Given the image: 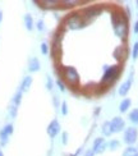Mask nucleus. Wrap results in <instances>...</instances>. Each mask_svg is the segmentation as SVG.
I'll use <instances>...</instances> for the list:
<instances>
[{"label":"nucleus","mask_w":138,"mask_h":156,"mask_svg":"<svg viewBox=\"0 0 138 156\" xmlns=\"http://www.w3.org/2000/svg\"><path fill=\"white\" fill-rule=\"evenodd\" d=\"M108 148V142L105 141L104 137H97L95 141H94V145H92V148L91 150L94 151V154H104L105 150Z\"/></svg>","instance_id":"obj_6"},{"label":"nucleus","mask_w":138,"mask_h":156,"mask_svg":"<svg viewBox=\"0 0 138 156\" xmlns=\"http://www.w3.org/2000/svg\"><path fill=\"white\" fill-rule=\"evenodd\" d=\"M136 154H138V150L133 146H128L126 150L123 151V156H134Z\"/></svg>","instance_id":"obj_17"},{"label":"nucleus","mask_w":138,"mask_h":156,"mask_svg":"<svg viewBox=\"0 0 138 156\" xmlns=\"http://www.w3.org/2000/svg\"><path fill=\"white\" fill-rule=\"evenodd\" d=\"M63 4H67V6H73V4H78V2H67V0H64L62 2Z\"/></svg>","instance_id":"obj_31"},{"label":"nucleus","mask_w":138,"mask_h":156,"mask_svg":"<svg viewBox=\"0 0 138 156\" xmlns=\"http://www.w3.org/2000/svg\"><path fill=\"white\" fill-rule=\"evenodd\" d=\"M41 53L44 55H48L49 54V46H48V44H46V42H42L41 44Z\"/></svg>","instance_id":"obj_28"},{"label":"nucleus","mask_w":138,"mask_h":156,"mask_svg":"<svg viewBox=\"0 0 138 156\" xmlns=\"http://www.w3.org/2000/svg\"><path fill=\"white\" fill-rule=\"evenodd\" d=\"M32 77L31 76H27V77H24L23 78V81H22V83H21V92L23 94V92H28L30 91V88H31V84H32Z\"/></svg>","instance_id":"obj_13"},{"label":"nucleus","mask_w":138,"mask_h":156,"mask_svg":"<svg viewBox=\"0 0 138 156\" xmlns=\"http://www.w3.org/2000/svg\"><path fill=\"white\" fill-rule=\"evenodd\" d=\"M87 21L83 18V16L74 13V14H70L67 18V27L70 30H81L83 27H86Z\"/></svg>","instance_id":"obj_1"},{"label":"nucleus","mask_w":138,"mask_h":156,"mask_svg":"<svg viewBox=\"0 0 138 156\" xmlns=\"http://www.w3.org/2000/svg\"><path fill=\"white\" fill-rule=\"evenodd\" d=\"M111 123V128H113V133H119L123 132L124 128H126V122L120 116H114L113 119L110 120Z\"/></svg>","instance_id":"obj_7"},{"label":"nucleus","mask_w":138,"mask_h":156,"mask_svg":"<svg viewBox=\"0 0 138 156\" xmlns=\"http://www.w3.org/2000/svg\"><path fill=\"white\" fill-rule=\"evenodd\" d=\"M130 105H132V100L130 99H124L122 102H120V105H119V110H120V113H127Z\"/></svg>","instance_id":"obj_16"},{"label":"nucleus","mask_w":138,"mask_h":156,"mask_svg":"<svg viewBox=\"0 0 138 156\" xmlns=\"http://www.w3.org/2000/svg\"><path fill=\"white\" fill-rule=\"evenodd\" d=\"M40 4H44V6H55L59 4L58 0H41V2H37Z\"/></svg>","instance_id":"obj_22"},{"label":"nucleus","mask_w":138,"mask_h":156,"mask_svg":"<svg viewBox=\"0 0 138 156\" xmlns=\"http://www.w3.org/2000/svg\"><path fill=\"white\" fill-rule=\"evenodd\" d=\"M52 101H54V105H55V108H59V99H58L56 96L52 97Z\"/></svg>","instance_id":"obj_32"},{"label":"nucleus","mask_w":138,"mask_h":156,"mask_svg":"<svg viewBox=\"0 0 138 156\" xmlns=\"http://www.w3.org/2000/svg\"><path fill=\"white\" fill-rule=\"evenodd\" d=\"M132 58H133V59H134V60H137V59H138V41H137V42H134V45H133Z\"/></svg>","instance_id":"obj_25"},{"label":"nucleus","mask_w":138,"mask_h":156,"mask_svg":"<svg viewBox=\"0 0 138 156\" xmlns=\"http://www.w3.org/2000/svg\"><path fill=\"white\" fill-rule=\"evenodd\" d=\"M80 154H81V148H78V150H77V151H76V152H74L73 155H72V156H78Z\"/></svg>","instance_id":"obj_36"},{"label":"nucleus","mask_w":138,"mask_h":156,"mask_svg":"<svg viewBox=\"0 0 138 156\" xmlns=\"http://www.w3.org/2000/svg\"><path fill=\"white\" fill-rule=\"evenodd\" d=\"M101 132L105 137H110L111 134H113V128H111V123L109 120L104 122L102 126H101Z\"/></svg>","instance_id":"obj_14"},{"label":"nucleus","mask_w":138,"mask_h":156,"mask_svg":"<svg viewBox=\"0 0 138 156\" xmlns=\"http://www.w3.org/2000/svg\"><path fill=\"white\" fill-rule=\"evenodd\" d=\"M62 114L63 115H67L68 114V104L65 102V101L62 102Z\"/></svg>","instance_id":"obj_30"},{"label":"nucleus","mask_w":138,"mask_h":156,"mask_svg":"<svg viewBox=\"0 0 138 156\" xmlns=\"http://www.w3.org/2000/svg\"><path fill=\"white\" fill-rule=\"evenodd\" d=\"M0 156H4V154H3V151H0Z\"/></svg>","instance_id":"obj_38"},{"label":"nucleus","mask_w":138,"mask_h":156,"mask_svg":"<svg viewBox=\"0 0 138 156\" xmlns=\"http://www.w3.org/2000/svg\"><path fill=\"white\" fill-rule=\"evenodd\" d=\"M67 138H68V133L64 132V133H63V144H64V145H67Z\"/></svg>","instance_id":"obj_33"},{"label":"nucleus","mask_w":138,"mask_h":156,"mask_svg":"<svg viewBox=\"0 0 138 156\" xmlns=\"http://www.w3.org/2000/svg\"><path fill=\"white\" fill-rule=\"evenodd\" d=\"M23 21H24V26H26V28H27V31H32L35 27V23H34V18H32L31 14H24L23 17Z\"/></svg>","instance_id":"obj_15"},{"label":"nucleus","mask_w":138,"mask_h":156,"mask_svg":"<svg viewBox=\"0 0 138 156\" xmlns=\"http://www.w3.org/2000/svg\"><path fill=\"white\" fill-rule=\"evenodd\" d=\"M3 131H4L6 134H8V136H10L13 132H14V127H13L12 124H6V126L3 128Z\"/></svg>","instance_id":"obj_24"},{"label":"nucleus","mask_w":138,"mask_h":156,"mask_svg":"<svg viewBox=\"0 0 138 156\" xmlns=\"http://www.w3.org/2000/svg\"><path fill=\"white\" fill-rule=\"evenodd\" d=\"M52 86H54V84H52V80H51V77H46V88H48V91H51L52 90Z\"/></svg>","instance_id":"obj_26"},{"label":"nucleus","mask_w":138,"mask_h":156,"mask_svg":"<svg viewBox=\"0 0 138 156\" xmlns=\"http://www.w3.org/2000/svg\"><path fill=\"white\" fill-rule=\"evenodd\" d=\"M17 114H18V106L12 105V106L9 108V115H10V118H12V119L17 118Z\"/></svg>","instance_id":"obj_23"},{"label":"nucleus","mask_w":138,"mask_h":156,"mask_svg":"<svg viewBox=\"0 0 138 156\" xmlns=\"http://www.w3.org/2000/svg\"><path fill=\"white\" fill-rule=\"evenodd\" d=\"M63 77L69 86H77L80 83V74L73 67H65L63 69Z\"/></svg>","instance_id":"obj_3"},{"label":"nucleus","mask_w":138,"mask_h":156,"mask_svg":"<svg viewBox=\"0 0 138 156\" xmlns=\"http://www.w3.org/2000/svg\"><path fill=\"white\" fill-rule=\"evenodd\" d=\"M123 138H124V142H126L128 146L134 145L137 142V140H138V131H137V128H134V127L126 128Z\"/></svg>","instance_id":"obj_4"},{"label":"nucleus","mask_w":138,"mask_h":156,"mask_svg":"<svg viewBox=\"0 0 138 156\" xmlns=\"http://www.w3.org/2000/svg\"><path fill=\"white\" fill-rule=\"evenodd\" d=\"M136 4H137V8H138V0H137V2H136Z\"/></svg>","instance_id":"obj_39"},{"label":"nucleus","mask_w":138,"mask_h":156,"mask_svg":"<svg viewBox=\"0 0 138 156\" xmlns=\"http://www.w3.org/2000/svg\"><path fill=\"white\" fill-rule=\"evenodd\" d=\"M13 105H16V106H19V104H21V101H22V92L21 91H18V92L13 96Z\"/></svg>","instance_id":"obj_21"},{"label":"nucleus","mask_w":138,"mask_h":156,"mask_svg":"<svg viewBox=\"0 0 138 156\" xmlns=\"http://www.w3.org/2000/svg\"><path fill=\"white\" fill-rule=\"evenodd\" d=\"M2 21H3V13L0 10V23H2Z\"/></svg>","instance_id":"obj_37"},{"label":"nucleus","mask_w":138,"mask_h":156,"mask_svg":"<svg viewBox=\"0 0 138 156\" xmlns=\"http://www.w3.org/2000/svg\"><path fill=\"white\" fill-rule=\"evenodd\" d=\"M134 156H138V154H136V155H134Z\"/></svg>","instance_id":"obj_40"},{"label":"nucleus","mask_w":138,"mask_h":156,"mask_svg":"<svg viewBox=\"0 0 138 156\" xmlns=\"http://www.w3.org/2000/svg\"><path fill=\"white\" fill-rule=\"evenodd\" d=\"M120 74V68L118 66H113V67H106L105 68V72H104V76L101 78V83L102 84H110L113 83L118 77Z\"/></svg>","instance_id":"obj_2"},{"label":"nucleus","mask_w":138,"mask_h":156,"mask_svg":"<svg viewBox=\"0 0 138 156\" xmlns=\"http://www.w3.org/2000/svg\"><path fill=\"white\" fill-rule=\"evenodd\" d=\"M133 32H134V34H137V35H138V19H137V21H136V23H134Z\"/></svg>","instance_id":"obj_34"},{"label":"nucleus","mask_w":138,"mask_h":156,"mask_svg":"<svg viewBox=\"0 0 138 156\" xmlns=\"http://www.w3.org/2000/svg\"><path fill=\"white\" fill-rule=\"evenodd\" d=\"M132 82H133V77L130 76L129 80L124 81L119 86V88H118V94H119L120 96H127V94L130 91V87H132Z\"/></svg>","instance_id":"obj_10"},{"label":"nucleus","mask_w":138,"mask_h":156,"mask_svg":"<svg viewBox=\"0 0 138 156\" xmlns=\"http://www.w3.org/2000/svg\"><path fill=\"white\" fill-rule=\"evenodd\" d=\"M84 156H95V154L92 150H87L86 152H84Z\"/></svg>","instance_id":"obj_35"},{"label":"nucleus","mask_w":138,"mask_h":156,"mask_svg":"<svg viewBox=\"0 0 138 156\" xmlns=\"http://www.w3.org/2000/svg\"><path fill=\"white\" fill-rule=\"evenodd\" d=\"M128 19H124V21L119 22L118 24L114 26V32L118 37L123 38V40H127V36H128Z\"/></svg>","instance_id":"obj_5"},{"label":"nucleus","mask_w":138,"mask_h":156,"mask_svg":"<svg viewBox=\"0 0 138 156\" xmlns=\"http://www.w3.org/2000/svg\"><path fill=\"white\" fill-rule=\"evenodd\" d=\"M101 13V9L100 6H88V8H86L83 10V18L86 19V21L88 22V18L92 19V18H96L97 16H100Z\"/></svg>","instance_id":"obj_9"},{"label":"nucleus","mask_w":138,"mask_h":156,"mask_svg":"<svg viewBox=\"0 0 138 156\" xmlns=\"http://www.w3.org/2000/svg\"><path fill=\"white\" fill-rule=\"evenodd\" d=\"M129 120L133 123V124H138V109H133L132 112L129 113Z\"/></svg>","instance_id":"obj_18"},{"label":"nucleus","mask_w":138,"mask_h":156,"mask_svg":"<svg viewBox=\"0 0 138 156\" xmlns=\"http://www.w3.org/2000/svg\"><path fill=\"white\" fill-rule=\"evenodd\" d=\"M8 140H9V136L2 129V131H0V145L5 146L6 144H8Z\"/></svg>","instance_id":"obj_20"},{"label":"nucleus","mask_w":138,"mask_h":156,"mask_svg":"<svg viewBox=\"0 0 138 156\" xmlns=\"http://www.w3.org/2000/svg\"><path fill=\"white\" fill-rule=\"evenodd\" d=\"M36 27H37V30L40 31V32H42L45 30V23H44L42 19H38L37 23H36Z\"/></svg>","instance_id":"obj_27"},{"label":"nucleus","mask_w":138,"mask_h":156,"mask_svg":"<svg viewBox=\"0 0 138 156\" xmlns=\"http://www.w3.org/2000/svg\"><path fill=\"white\" fill-rule=\"evenodd\" d=\"M46 132H48V134L50 136L51 138L56 137V136L60 133V123H59L56 119L51 120L50 124L48 126V129H46Z\"/></svg>","instance_id":"obj_8"},{"label":"nucleus","mask_w":138,"mask_h":156,"mask_svg":"<svg viewBox=\"0 0 138 156\" xmlns=\"http://www.w3.org/2000/svg\"><path fill=\"white\" fill-rule=\"evenodd\" d=\"M108 147L110 148L111 151H115V150H118V148L120 147V142H119V141H116V140H111V141H109Z\"/></svg>","instance_id":"obj_19"},{"label":"nucleus","mask_w":138,"mask_h":156,"mask_svg":"<svg viewBox=\"0 0 138 156\" xmlns=\"http://www.w3.org/2000/svg\"><path fill=\"white\" fill-rule=\"evenodd\" d=\"M40 68H41L40 60H38L36 56L31 58V59H30V62H28V70H30V72H32V73L38 72V70H40Z\"/></svg>","instance_id":"obj_12"},{"label":"nucleus","mask_w":138,"mask_h":156,"mask_svg":"<svg viewBox=\"0 0 138 156\" xmlns=\"http://www.w3.org/2000/svg\"><path fill=\"white\" fill-rule=\"evenodd\" d=\"M128 56V50L126 46H118L115 50H114V58L116 60L119 62H124L127 59Z\"/></svg>","instance_id":"obj_11"},{"label":"nucleus","mask_w":138,"mask_h":156,"mask_svg":"<svg viewBox=\"0 0 138 156\" xmlns=\"http://www.w3.org/2000/svg\"><path fill=\"white\" fill-rule=\"evenodd\" d=\"M56 84H58V87H59V90L62 91V92H65V84L63 83V81L59 78V80H56Z\"/></svg>","instance_id":"obj_29"}]
</instances>
